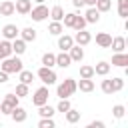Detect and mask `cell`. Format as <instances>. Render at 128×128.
<instances>
[{
    "label": "cell",
    "instance_id": "cell-1",
    "mask_svg": "<svg viewBox=\"0 0 128 128\" xmlns=\"http://www.w3.org/2000/svg\"><path fill=\"white\" fill-rule=\"evenodd\" d=\"M76 90H78L76 80H74V78H66L62 84H58V88H56V96H58V98H70Z\"/></svg>",
    "mask_w": 128,
    "mask_h": 128
},
{
    "label": "cell",
    "instance_id": "cell-2",
    "mask_svg": "<svg viewBox=\"0 0 128 128\" xmlns=\"http://www.w3.org/2000/svg\"><path fill=\"white\" fill-rule=\"evenodd\" d=\"M0 70H4L6 74H18L20 70H22V60L16 56V58H12V56H8V58H4L2 60V64H0Z\"/></svg>",
    "mask_w": 128,
    "mask_h": 128
},
{
    "label": "cell",
    "instance_id": "cell-3",
    "mask_svg": "<svg viewBox=\"0 0 128 128\" xmlns=\"http://www.w3.org/2000/svg\"><path fill=\"white\" fill-rule=\"evenodd\" d=\"M28 14H30V18H32L34 22H42V20H46V18H48V14H50V12H48V8H46L44 4H38V6H36V8H32Z\"/></svg>",
    "mask_w": 128,
    "mask_h": 128
},
{
    "label": "cell",
    "instance_id": "cell-4",
    "mask_svg": "<svg viewBox=\"0 0 128 128\" xmlns=\"http://www.w3.org/2000/svg\"><path fill=\"white\" fill-rule=\"evenodd\" d=\"M38 78L44 82V84H54L56 82V72L52 70V68H48V66H42L40 70H38Z\"/></svg>",
    "mask_w": 128,
    "mask_h": 128
},
{
    "label": "cell",
    "instance_id": "cell-5",
    "mask_svg": "<svg viewBox=\"0 0 128 128\" xmlns=\"http://www.w3.org/2000/svg\"><path fill=\"white\" fill-rule=\"evenodd\" d=\"M48 88L46 86H40L36 92H34V96H32V104L34 106H42V104H46L48 102Z\"/></svg>",
    "mask_w": 128,
    "mask_h": 128
},
{
    "label": "cell",
    "instance_id": "cell-6",
    "mask_svg": "<svg viewBox=\"0 0 128 128\" xmlns=\"http://www.w3.org/2000/svg\"><path fill=\"white\" fill-rule=\"evenodd\" d=\"M18 34H20V30H18L16 24H6V26L2 28V36H4V40H14V38H18Z\"/></svg>",
    "mask_w": 128,
    "mask_h": 128
},
{
    "label": "cell",
    "instance_id": "cell-7",
    "mask_svg": "<svg viewBox=\"0 0 128 128\" xmlns=\"http://www.w3.org/2000/svg\"><path fill=\"white\" fill-rule=\"evenodd\" d=\"M90 40H92V34H90V32H86L84 28H82V30H78V32H76V36H74V42H76V44H80V46L90 44Z\"/></svg>",
    "mask_w": 128,
    "mask_h": 128
},
{
    "label": "cell",
    "instance_id": "cell-8",
    "mask_svg": "<svg viewBox=\"0 0 128 128\" xmlns=\"http://www.w3.org/2000/svg\"><path fill=\"white\" fill-rule=\"evenodd\" d=\"M68 56H70L72 62H80V60L84 58V50H82V46H80V44H76V46L72 44L70 50H68Z\"/></svg>",
    "mask_w": 128,
    "mask_h": 128
},
{
    "label": "cell",
    "instance_id": "cell-9",
    "mask_svg": "<svg viewBox=\"0 0 128 128\" xmlns=\"http://www.w3.org/2000/svg\"><path fill=\"white\" fill-rule=\"evenodd\" d=\"M14 10L18 14H28L32 10V0H16L14 2Z\"/></svg>",
    "mask_w": 128,
    "mask_h": 128
},
{
    "label": "cell",
    "instance_id": "cell-10",
    "mask_svg": "<svg viewBox=\"0 0 128 128\" xmlns=\"http://www.w3.org/2000/svg\"><path fill=\"white\" fill-rule=\"evenodd\" d=\"M72 44H74V38H72V36H68V34H60V36H58V48H60V50L68 52Z\"/></svg>",
    "mask_w": 128,
    "mask_h": 128
},
{
    "label": "cell",
    "instance_id": "cell-11",
    "mask_svg": "<svg viewBox=\"0 0 128 128\" xmlns=\"http://www.w3.org/2000/svg\"><path fill=\"white\" fill-rule=\"evenodd\" d=\"M110 42H112V36L108 32H98L96 34V44L100 48H110Z\"/></svg>",
    "mask_w": 128,
    "mask_h": 128
},
{
    "label": "cell",
    "instance_id": "cell-12",
    "mask_svg": "<svg viewBox=\"0 0 128 128\" xmlns=\"http://www.w3.org/2000/svg\"><path fill=\"white\" fill-rule=\"evenodd\" d=\"M16 10H14V2L12 0H4L0 2V16H12Z\"/></svg>",
    "mask_w": 128,
    "mask_h": 128
},
{
    "label": "cell",
    "instance_id": "cell-13",
    "mask_svg": "<svg viewBox=\"0 0 128 128\" xmlns=\"http://www.w3.org/2000/svg\"><path fill=\"white\" fill-rule=\"evenodd\" d=\"M84 18H86V22H88V24H96V22L100 20V12L96 10V6H90V8L86 10Z\"/></svg>",
    "mask_w": 128,
    "mask_h": 128
},
{
    "label": "cell",
    "instance_id": "cell-14",
    "mask_svg": "<svg viewBox=\"0 0 128 128\" xmlns=\"http://www.w3.org/2000/svg\"><path fill=\"white\" fill-rule=\"evenodd\" d=\"M110 48H112L114 52H124V48H126V38H124V36H116V38H112Z\"/></svg>",
    "mask_w": 128,
    "mask_h": 128
},
{
    "label": "cell",
    "instance_id": "cell-15",
    "mask_svg": "<svg viewBox=\"0 0 128 128\" xmlns=\"http://www.w3.org/2000/svg\"><path fill=\"white\" fill-rule=\"evenodd\" d=\"M10 44H12V52H14L16 56H20V54L26 52V42H24L22 38H14Z\"/></svg>",
    "mask_w": 128,
    "mask_h": 128
},
{
    "label": "cell",
    "instance_id": "cell-16",
    "mask_svg": "<svg viewBox=\"0 0 128 128\" xmlns=\"http://www.w3.org/2000/svg\"><path fill=\"white\" fill-rule=\"evenodd\" d=\"M126 64H128V54H124V52H116V54L112 56V66L126 68Z\"/></svg>",
    "mask_w": 128,
    "mask_h": 128
},
{
    "label": "cell",
    "instance_id": "cell-17",
    "mask_svg": "<svg viewBox=\"0 0 128 128\" xmlns=\"http://www.w3.org/2000/svg\"><path fill=\"white\" fill-rule=\"evenodd\" d=\"M10 116H12V120H14V122H24L28 114H26V110H24L22 106H14V108H12V112H10Z\"/></svg>",
    "mask_w": 128,
    "mask_h": 128
},
{
    "label": "cell",
    "instance_id": "cell-18",
    "mask_svg": "<svg viewBox=\"0 0 128 128\" xmlns=\"http://www.w3.org/2000/svg\"><path fill=\"white\" fill-rule=\"evenodd\" d=\"M72 64V60H70V56H68V52H60V54H56V66H60V68H68Z\"/></svg>",
    "mask_w": 128,
    "mask_h": 128
},
{
    "label": "cell",
    "instance_id": "cell-19",
    "mask_svg": "<svg viewBox=\"0 0 128 128\" xmlns=\"http://www.w3.org/2000/svg\"><path fill=\"white\" fill-rule=\"evenodd\" d=\"M12 56V44L10 40H0V60Z\"/></svg>",
    "mask_w": 128,
    "mask_h": 128
},
{
    "label": "cell",
    "instance_id": "cell-20",
    "mask_svg": "<svg viewBox=\"0 0 128 128\" xmlns=\"http://www.w3.org/2000/svg\"><path fill=\"white\" fill-rule=\"evenodd\" d=\"M76 86L80 88V92H92L94 90L92 78H80V82H76Z\"/></svg>",
    "mask_w": 128,
    "mask_h": 128
},
{
    "label": "cell",
    "instance_id": "cell-21",
    "mask_svg": "<svg viewBox=\"0 0 128 128\" xmlns=\"http://www.w3.org/2000/svg\"><path fill=\"white\" fill-rule=\"evenodd\" d=\"M20 38L24 42H34L36 40V30L34 28H24V30H20Z\"/></svg>",
    "mask_w": 128,
    "mask_h": 128
},
{
    "label": "cell",
    "instance_id": "cell-22",
    "mask_svg": "<svg viewBox=\"0 0 128 128\" xmlns=\"http://www.w3.org/2000/svg\"><path fill=\"white\" fill-rule=\"evenodd\" d=\"M64 116H66V122H70V124H76V122L80 120V112H78V110H74L72 106L64 112Z\"/></svg>",
    "mask_w": 128,
    "mask_h": 128
},
{
    "label": "cell",
    "instance_id": "cell-23",
    "mask_svg": "<svg viewBox=\"0 0 128 128\" xmlns=\"http://www.w3.org/2000/svg\"><path fill=\"white\" fill-rule=\"evenodd\" d=\"M48 32H50L52 36H60V34L64 32V26H62V22H56V20H52V22H50V26H48Z\"/></svg>",
    "mask_w": 128,
    "mask_h": 128
},
{
    "label": "cell",
    "instance_id": "cell-24",
    "mask_svg": "<svg viewBox=\"0 0 128 128\" xmlns=\"http://www.w3.org/2000/svg\"><path fill=\"white\" fill-rule=\"evenodd\" d=\"M48 16H50L52 20H56V22H62V18H64V8H62V6H54Z\"/></svg>",
    "mask_w": 128,
    "mask_h": 128
},
{
    "label": "cell",
    "instance_id": "cell-25",
    "mask_svg": "<svg viewBox=\"0 0 128 128\" xmlns=\"http://www.w3.org/2000/svg\"><path fill=\"white\" fill-rule=\"evenodd\" d=\"M108 72H110V64L108 62H98L94 66V74H98V76H106Z\"/></svg>",
    "mask_w": 128,
    "mask_h": 128
},
{
    "label": "cell",
    "instance_id": "cell-26",
    "mask_svg": "<svg viewBox=\"0 0 128 128\" xmlns=\"http://www.w3.org/2000/svg\"><path fill=\"white\" fill-rule=\"evenodd\" d=\"M38 114H40L42 118H52V116H54V108L48 106V102H46V104L38 106Z\"/></svg>",
    "mask_w": 128,
    "mask_h": 128
},
{
    "label": "cell",
    "instance_id": "cell-27",
    "mask_svg": "<svg viewBox=\"0 0 128 128\" xmlns=\"http://www.w3.org/2000/svg\"><path fill=\"white\" fill-rule=\"evenodd\" d=\"M42 66H48V68L56 66V54H52V52H46V54L42 56Z\"/></svg>",
    "mask_w": 128,
    "mask_h": 128
},
{
    "label": "cell",
    "instance_id": "cell-28",
    "mask_svg": "<svg viewBox=\"0 0 128 128\" xmlns=\"http://www.w3.org/2000/svg\"><path fill=\"white\" fill-rule=\"evenodd\" d=\"M96 10L98 12H108L110 8H112V0H96Z\"/></svg>",
    "mask_w": 128,
    "mask_h": 128
},
{
    "label": "cell",
    "instance_id": "cell-29",
    "mask_svg": "<svg viewBox=\"0 0 128 128\" xmlns=\"http://www.w3.org/2000/svg\"><path fill=\"white\" fill-rule=\"evenodd\" d=\"M18 76H20V82H24V84H30V82L34 80V74H32L30 70H24V68L18 72Z\"/></svg>",
    "mask_w": 128,
    "mask_h": 128
},
{
    "label": "cell",
    "instance_id": "cell-30",
    "mask_svg": "<svg viewBox=\"0 0 128 128\" xmlns=\"http://www.w3.org/2000/svg\"><path fill=\"white\" fill-rule=\"evenodd\" d=\"M92 76H94V66H88V64L80 66V78H92Z\"/></svg>",
    "mask_w": 128,
    "mask_h": 128
},
{
    "label": "cell",
    "instance_id": "cell-31",
    "mask_svg": "<svg viewBox=\"0 0 128 128\" xmlns=\"http://www.w3.org/2000/svg\"><path fill=\"white\" fill-rule=\"evenodd\" d=\"M18 98H24V96H28V84H24V82H20L18 86H16V92H14Z\"/></svg>",
    "mask_w": 128,
    "mask_h": 128
},
{
    "label": "cell",
    "instance_id": "cell-32",
    "mask_svg": "<svg viewBox=\"0 0 128 128\" xmlns=\"http://www.w3.org/2000/svg\"><path fill=\"white\" fill-rule=\"evenodd\" d=\"M74 18H76L74 12H68V14L64 12V18H62V20H64V26H66V28H72V26H74Z\"/></svg>",
    "mask_w": 128,
    "mask_h": 128
},
{
    "label": "cell",
    "instance_id": "cell-33",
    "mask_svg": "<svg viewBox=\"0 0 128 128\" xmlns=\"http://www.w3.org/2000/svg\"><path fill=\"white\" fill-rule=\"evenodd\" d=\"M86 24H88V22H86V18L76 14V18H74V26H72V28H76V30H82V28H86Z\"/></svg>",
    "mask_w": 128,
    "mask_h": 128
},
{
    "label": "cell",
    "instance_id": "cell-34",
    "mask_svg": "<svg viewBox=\"0 0 128 128\" xmlns=\"http://www.w3.org/2000/svg\"><path fill=\"white\" fill-rule=\"evenodd\" d=\"M122 88H124V78H120V76L112 78V90L114 92H120Z\"/></svg>",
    "mask_w": 128,
    "mask_h": 128
},
{
    "label": "cell",
    "instance_id": "cell-35",
    "mask_svg": "<svg viewBox=\"0 0 128 128\" xmlns=\"http://www.w3.org/2000/svg\"><path fill=\"white\" fill-rule=\"evenodd\" d=\"M68 108H70V102H68V98H60V102H58V106H56V110L64 114V112H66Z\"/></svg>",
    "mask_w": 128,
    "mask_h": 128
},
{
    "label": "cell",
    "instance_id": "cell-36",
    "mask_svg": "<svg viewBox=\"0 0 128 128\" xmlns=\"http://www.w3.org/2000/svg\"><path fill=\"white\" fill-rule=\"evenodd\" d=\"M124 112H126V108H124L122 104H116V106L112 108V114H114V118H118V120L124 116Z\"/></svg>",
    "mask_w": 128,
    "mask_h": 128
},
{
    "label": "cell",
    "instance_id": "cell-37",
    "mask_svg": "<svg viewBox=\"0 0 128 128\" xmlns=\"http://www.w3.org/2000/svg\"><path fill=\"white\" fill-rule=\"evenodd\" d=\"M100 88H102L104 94H112V92H114V90H112V80H102Z\"/></svg>",
    "mask_w": 128,
    "mask_h": 128
},
{
    "label": "cell",
    "instance_id": "cell-38",
    "mask_svg": "<svg viewBox=\"0 0 128 128\" xmlns=\"http://www.w3.org/2000/svg\"><path fill=\"white\" fill-rule=\"evenodd\" d=\"M18 100H20V98H18L16 94H6V96H4V102H8L12 108H14V106H18Z\"/></svg>",
    "mask_w": 128,
    "mask_h": 128
},
{
    "label": "cell",
    "instance_id": "cell-39",
    "mask_svg": "<svg viewBox=\"0 0 128 128\" xmlns=\"http://www.w3.org/2000/svg\"><path fill=\"white\" fill-rule=\"evenodd\" d=\"M38 128H54V120L52 118H42L38 122Z\"/></svg>",
    "mask_w": 128,
    "mask_h": 128
},
{
    "label": "cell",
    "instance_id": "cell-40",
    "mask_svg": "<svg viewBox=\"0 0 128 128\" xmlns=\"http://www.w3.org/2000/svg\"><path fill=\"white\" fill-rule=\"evenodd\" d=\"M10 112H12V106H10L8 102H2V104H0V114H8V116H10Z\"/></svg>",
    "mask_w": 128,
    "mask_h": 128
},
{
    "label": "cell",
    "instance_id": "cell-41",
    "mask_svg": "<svg viewBox=\"0 0 128 128\" xmlns=\"http://www.w3.org/2000/svg\"><path fill=\"white\" fill-rule=\"evenodd\" d=\"M90 128H104V122L102 120H92L90 122Z\"/></svg>",
    "mask_w": 128,
    "mask_h": 128
},
{
    "label": "cell",
    "instance_id": "cell-42",
    "mask_svg": "<svg viewBox=\"0 0 128 128\" xmlns=\"http://www.w3.org/2000/svg\"><path fill=\"white\" fill-rule=\"evenodd\" d=\"M6 82H8V74L4 70H0V84H6Z\"/></svg>",
    "mask_w": 128,
    "mask_h": 128
},
{
    "label": "cell",
    "instance_id": "cell-43",
    "mask_svg": "<svg viewBox=\"0 0 128 128\" xmlns=\"http://www.w3.org/2000/svg\"><path fill=\"white\" fill-rule=\"evenodd\" d=\"M72 4H74V8H82V6H86L84 0H72Z\"/></svg>",
    "mask_w": 128,
    "mask_h": 128
},
{
    "label": "cell",
    "instance_id": "cell-44",
    "mask_svg": "<svg viewBox=\"0 0 128 128\" xmlns=\"http://www.w3.org/2000/svg\"><path fill=\"white\" fill-rule=\"evenodd\" d=\"M118 14H120L122 18H126V16H128V8H118Z\"/></svg>",
    "mask_w": 128,
    "mask_h": 128
},
{
    "label": "cell",
    "instance_id": "cell-45",
    "mask_svg": "<svg viewBox=\"0 0 128 128\" xmlns=\"http://www.w3.org/2000/svg\"><path fill=\"white\" fill-rule=\"evenodd\" d=\"M118 8H128V0H118Z\"/></svg>",
    "mask_w": 128,
    "mask_h": 128
},
{
    "label": "cell",
    "instance_id": "cell-46",
    "mask_svg": "<svg viewBox=\"0 0 128 128\" xmlns=\"http://www.w3.org/2000/svg\"><path fill=\"white\" fill-rule=\"evenodd\" d=\"M84 2H86L88 6H94V4H96V0H84Z\"/></svg>",
    "mask_w": 128,
    "mask_h": 128
},
{
    "label": "cell",
    "instance_id": "cell-47",
    "mask_svg": "<svg viewBox=\"0 0 128 128\" xmlns=\"http://www.w3.org/2000/svg\"><path fill=\"white\" fill-rule=\"evenodd\" d=\"M34 2H36V4H44V0H34Z\"/></svg>",
    "mask_w": 128,
    "mask_h": 128
}]
</instances>
